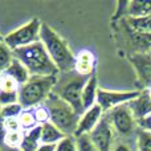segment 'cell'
<instances>
[{"label":"cell","mask_w":151,"mask_h":151,"mask_svg":"<svg viewBox=\"0 0 151 151\" xmlns=\"http://www.w3.org/2000/svg\"><path fill=\"white\" fill-rule=\"evenodd\" d=\"M13 58V50L4 41H0V73H3L11 65Z\"/></svg>","instance_id":"obj_23"},{"label":"cell","mask_w":151,"mask_h":151,"mask_svg":"<svg viewBox=\"0 0 151 151\" xmlns=\"http://www.w3.org/2000/svg\"><path fill=\"white\" fill-rule=\"evenodd\" d=\"M3 127L4 131H17L21 130L20 122H19V118H7V119H3Z\"/></svg>","instance_id":"obj_29"},{"label":"cell","mask_w":151,"mask_h":151,"mask_svg":"<svg viewBox=\"0 0 151 151\" xmlns=\"http://www.w3.org/2000/svg\"><path fill=\"white\" fill-rule=\"evenodd\" d=\"M113 151H131L130 147L127 146V145L125 143H118L114 146V149H113Z\"/></svg>","instance_id":"obj_32"},{"label":"cell","mask_w":151,"mask_h":151,"mask_svg":"<svg viewBox=\"0 0 151 151\" xmlns=\"http://www.w3.org/2000/svg\"><path fill=\"white\" fill-rule=\"evenodd\" d=\"M24 107L20 104H12V105H5V106H0V117L3 119L7 118H19Z\"/></svg>","instance_id":"obj_24"},{"label":"cell","mask_w":151,"mask_h":151,"mask_svg":"<svg viewBox=\"0 0 151 151\" xmlns=\"http://www.w3.org/2000/svg\"><path fill=\"white\" fill-rule=\"evenodd\" d=\"M33 113H35V117H36V121L40 126L45 125V123L50 122V114H49V110L48 107L45 106L44 104L39 105V106L33 107Z\"/></svg>","instance_id":"obj_26"},{"label":"cell","mask_w":151,"mask_h":151,"mask_svg":"<svg viewBox=\"0 0 151 151\" xmlns=\"http://www.w3.org/2000/svg\"><path fill=\"white\" fill-rule=\"evenodd\" d=\"M24 139V131L17 130V131H7L3 138V145L7 149H20L21 143Z\"/></svg>","instance_id":"obj_22"},{"label":"cell","mask_w":151,"mask_h":151,"mask_svg":"<svg viewBox=\"0 0 151 151\" xmlns=\"http://www.w3.org/2000/svg\"><path fill=\"white\" fill-rule=\"evenodd\" d=\"M56 151H78L76 137L66 135L65 138H63L56 145Z\"/></svg>","instance_id":"obj_27"},{"label":"cell","mask_w":151,"mask_h":151,"mask_svg":"<svg viewBox=\"0 0 151 151\" xmlns=\"http://www.w3.org/2000/svg\"><path fill=\"white\" fill-rule=\"evenodd\" d=\"M3 39H4V36H1V33H0V41H3Z\"/></svg>","instance_id":"obj_35"},{"label":"cell","mask_w":151,"mask_h":151,"mask_svg":"<svg viewBox=\"0 0 151 151\" xmlns=\"http://www.w3.org/2000/svg\"><path fill=\"white\" fill-rule=\"evenodd\" d=\"M0 76H1V73H0Z\"/></svg>","instance_id":"obj_37"},{"label":"cell","mask_w":151,"mask_h":151,"mask_svg":"<svg viewBox=\"0 0 151 151\" xmlns=\"http://www.w3.org/2000/svg\"><path fill=\"white\" fill-rule=\"evenodd\" d=\"M139 94H141L139 90H107L99 88L97 94V105L101 106V109L106 114L115 107L130 104Z\"/></svg>","instance_id":"obj_6"},{"label":"cell","mask_w":151,"mask_h":151,"mask_svg":"<svg viewBox=\"0 0 151 151\" xmlns=\"http://www.w3.org/2000/svg\"><path fill=\"white\" fill-rule=\"evenodd\" d=\"M41 27H42V21L39 17H33L29 21H27L25 24L20 25L19 28L7 33L4 36V39H3V41L12 50L28 47V45L40 41Z\"/></svg>","instance_id":"obj_5"},{"label":"cell","mask_w":151,"mask_h":151,"mask_svg":"<svg viewBox=\"0 0 151 151\" xmlns=\"http://www.w3.org/2000/svg\"><path fill=\"white\" fill-rule=\"evenodd\" d=\"M126 15L130 19L145 17L147 15H151V1L150 0H133V1H127Z\"/></svg>","instance_id":"obj_17"},{"label":"cell","mask_w":151,"mask_h":151,"mask_svg":"<svg viewBox=\"0 0 151 151\" xmlns=\"http://www.w3.org/2000/svg\"><path fill=\"white\" fill-rule=\"evenodd\" d=\"M3 73L9 76L11 78H13V80H15L20 86L24 85V83L31 78V73H29V70L24 66V64H21L20 61L17 60V58H13V61L11 63V65L8 66Z\"/></svg>","instance_id":"obj_16"},{"label":"cell","mask_w":151,"mask_h":151,"mask_svg":"<svg viewBox=\"0 0 151 151\" xmlns=\"http://www.w3.org/2000/svg\"><path fill=\"white\" fill-rule=\"evenodd\" d=\"M137 151H151V133L139 129L137 134Z\"/></svg>","instance_id":"obj_25"},{"label":"cell","mask_w":151,"mask_h":151,"mask_svg":"<svg viewBox=\"0 0 151 151\" xmlns=\"http://www.w3.org/2000/svg\"><path fill=\"white\" fill-rule=\"evenodd\" d=\"M13 56L21 64H24V66L29 70L31 76L49 77V76H57L60 73L56 65L53 64V61L50 60L41 41L13 50Z\"/></svg>","instance_id":"obj_2"},{"label":"cell","mask_w":151,"mask_h":151,"mask_svg":"<svg viewBox=\"0 0 151 151\" xmlns=\"http://www.w3.org/2000/svg\"><path fill=\"white\" fill-rule=\"evenodd\" d=\"M127 105L138 122L151 114V99L146 90L141 91V94Z\"/></svg>","instance_id":"obj_15"},{"label":"cell","mask_w":151,"mask_h":151,"mask_svg":"<svg viewBox=\"0 0 151 151\" xmlns=\"http://www.w3.org/2000/svg\"><path fill=\"white\" fill-rule=\"evenodd\" d=\"M37 151H56V145H44V143H41Z\"/></svg>","instance_id":"obj_31"},{"label":"cell","mask_w":151,"mask_h":151,"mask_svg":"<svg viewBox=\"0 0 151 151\" xmlns=\"http://www.w3.org/2000/svg\"><path fill=\"white\" fill-rule=\"evenodd\" d=\"M130 63L135 70L138 80L146 89L151 86V56L147 52H137L130 56Z\"/></svg>","instance_id":"obj_11"},{"label":"cell","mask_w":151,"mask_h":151,"mask_svg":"<svg viewBox=\"0 0 151 151\" xmlns=\"http://www.w3.org/2000/svg\"><path fill=\"white\" fill-rule=\"evenodd\" d=\"M41 145V126H37L33 130L24 133V139L21 143V151H37Z\"/></svg>","instance_id":"obj_19"},{"label":"cell","mask_w":151,"mask_h":151,"mask_svg":"<svg viewBox=\"0 0 151 151\" xmlns=\"http://www.w3.org/2000/svg\"><path fill=\"white\" fill-rule=\"evenodd\" d=\"M138 127L141 129V130H145V131L151 133V114L149 115V117H146V118H143V119L139 121Z\"/></svg>","instance_id":"obj_30"},{"label":"cell","mask_w":151,"mask_h":151,"mask_svg":"<svg viewBox=\"0 0 151 151\" xmlns=\"http://www.w3.org/2000/svg\"><path fill=\"white\" fill-rule=\"evenodd\" d=\"M44 105L49 110L50 123H53L57 129H60L65 135L74 137L80 114L63 98H60L57 94L53 93H50Z\"/></svg>","instance_id":"obj_4"},{"label":"cell","mask_w":151,"mask_h":151,"mask_svg":"<svg viewBox=\"0 0 151 151\" xmlns=\"http://www.w3.org/2000/svg\"><path fill=\"white\" fill-rule=\"evenodd\" d=\"M99 86H98V80L97 76L94 73L89 78H86L85 85L82 88V94H81V101H82V107L83 111L90 107H93L94 105H97V94H98Z\"/></svg>","instance_id":"obj_14"},{"label":"cell","mask_w":151,"mask_h":151,"mask_svg":"<svg viewBox=\"0 0 151 151\" xmlns=\"http://www.w3.org/2000/svg\"><path fill=\"white\" fill-rule=\"evenodd\" d=\"M19 91H20V85L9 76L1 73L0 76V106L17 104Z\"/></svg>","instance_id":"obj_12"},{"label":"cell","mask_w":151,"mask_h":151,"mask_svg":"<svg viewBox=\"0 0 151 151\" xmlns=\"http://www.w3.org/2000/svg\"><path fill=\"white\" fill-rule=\"evenodd\" d=\"M3 151H21L20 149H7V147H4Z\"/></svg>","instance_id":"obj_33"},{"label":"cell","mask_w":151,"mask_h":151,"mask_svg":"<svg viewBox=\"0 0 151 151\" xmlns=\"http://www.w3.org/2000/svg\"><path fill=\"white\" fill-rule=\"evenodd\" d=\"M104 115H105L104 110H102L101 106H98V105H94L93 107L85 110V111L80 115L74 137L89 135V134L97 127V125L101 122Z\"/></svg>","instance_id":"obj_10"},{"label":"cell","mask_w":151,"mask_h":151,"mask_svg":"<svg viewBox=\"0 0 151 151\" xmlns=\"http://www.w3.org/2000/svg\"><path fill=\"white\" fill-rule=\"evenodd\" d=\"M106 114L109 117L114 131L121 135H129L135 130V127H138V121L135 119L134 114L131 113L129 105L118 106Z\"/></svg>","instance_id":"obj_7"},{"label":"cell","mask_w":151,"mask_h":151,"mask_svg":"<svg viewBox=\"0 0 151 151\" xmlns=\"http://www.w3.org/2000/svg\"><path fill=\"white\" fill-rule=\"evenodd\" d=\"M114 129H113L107 114L104 115L97 127L89 134L91 142L98 151H113L114 149Z\"/></svg>","instance_id":"obj_8"},{"label":"cell","mask_w":151,"mask_h":151,"mask_svg":"<svg viewBox=\"0 0 151 151\" xmlns=\"http://www.w3.org/2000/svg\"><path fill=\"white\" fill-rule=\"evenodd\" d=\"M85 81H86V78L85 80H81V78L70 80L69 82H66L65 85L61 88L60 94H58V97L63 98L66 104L70 105L80 115L83 113L81 94H82V88H83V85H85Z\"/></svg>","instance_id":"obj_9"},{"label":"cell","mask_w":151,"mask_h":151,"mask_svg":"<svg viewBox=\"0 0 151 151\" xmlns=\"http://www.w3.org/2000/svg\"><path fill=\"white\" fill-rule=\"evenodd\" d=\"M65 134L57 129L53 123L48 122L41 126V143L44 145H57L63 138H65Z\"/></svg>","instance_id":"obj_18"},{"label":"cell","mask_w":151,"mask_h":151,"mask_svg":"<svg viewBox=\"0 0 151 151\" xmlns=\"http://www.w3.org/2000/svg\"><path fill=\"white\" fill-rule=\"evenodd\" d=\"M76 142H77V150L78 151H98L94 143L91 142L89 135H80L76 137Z\"/></svg>","instance_id":"obj_28"},{"label":"cell","mask_w":151,"mask_h":151,"mask_svg":"<svg viewBox=\"0 0 151 151\" xmlns=\"http://www.w3.org/2000/svg\"><path fill=\"white\" fill-rule=\"evenodd\" d=\"M19 122H20L21 130H23L24 133L31 131V130H33L35 127L40 126L36 121V117H35L33 109H24L23 111H21L20 117H19Z\"/></svg>","instance_id":"obj_21"},{"label":"cell","mask_w":151,"mask_h":151,"mask_svg":"<svg viewBox=\"0 0 151 151\" xmlns=\"http://www.w3.org/2000/svg\"><path fill=\"white\" fill-rule=\"evenodd\" d=\"M129 27L131 28V32L139 35H151V15H147L145 17L138 19H127Z\"/></svg>","instance_id":"obj_20"},{"label":"cell","mask_w":151,"mask_h":151,"mask_svg":"<svg viewBox=\"0 0 151 151\" xmlns=\"http://www.w3.org/2000/svg\"><path fill=\"white\" fill-rule=\"evenodd\" d=\"M147 53H149V55L151 56V49H150V50H149V52H147Z\"/></svg>","instance_id":"obj_36"},{"label":"cell","mask_w":151,"mask_h":151,"mask_svg":"<svg viewBox=\"0 0 151 151\" xmlns=\"http://www.w3.org/2000/svg\"><path fill=\"white\" fill-rule=\"evenodd\" d=\"M145 90L147 91V94H149V97H150V99H151V86H150L149 89H145Z\"/></svg>","instance_id":"obj_34"},{"label":"cell","mask_w":151,"mask_h":151,"mask_svg":"<svg viewBox=\"0 0 151 151\" xmlns=\"http://www.w3.org/2000/svg\"><path fill=\"white\" fill-rule=\"evenodd\" d=\"M56 81L57 76H31V78L20 86L19 104L24 109H33L39 105H42L50 96Z\"/></svg>","instance_id":"obj_3"},{"label":"cell","mask_w":151,"mask_h":151,"mask_svg":"<svg viewBox=\"0 0 151 151\" xmlns=\"http://www.w3.org/2000/svg\"><path fill=\"white\" fill-rule=\"evenodd\" d=\"M96 65H97V60L91 50L82 49L78 52V55H76L74 70L82 78H89L90 76H93L94 70H96Z\"/></svg>","instance_id":"obj_13"},{"label":"cell","mask_w":151,"mask_h":151,"mask_svg":"<svg viewBox=\"0 0 151 151\" xmlns=\"http://www.w3.org/2000/svg\"><path fill=\"white\" fill-rule=\"evenodd\" d=\"M40 41L44 45L50 60L58 69V72H70L74 70L76 55L70 49L66 40H64L53 28L48 24L42 23Z\"/></svg>","instance_id":"obj_1"}]
</instances>
